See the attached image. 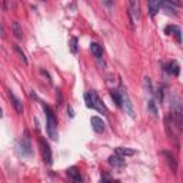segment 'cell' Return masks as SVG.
<instances>
[{"mask_svg": "<svg viewBox=\"0 0 183 183\" xmlns=\"http://www.w3.org/2000/svg\"><path fill=\"white\" fill-rule=\"evenodd\" d=\"M13 50H14V53H16V54L19 56V59H20L23 63H24V65L27 66V63H29V62H27V57H26L24 52H23L22 49H20V46H19V45H13Z\"/></svg>", "mask_w": 183, "mask_h": 183, "instance_id": "20", "label": "cell"}, {"mask_svg": "<svg viewBox=\"0 0 183 183\" xmlns=\"http://www.w3.org/2000/svg\"><path fill=\"white\" fill-rule=\"evenodd\" d=\"M67 113H69V116H70L72 119L74 117V112H73V109H72V106H70V105L67 106Z\"/></svg>", "mask_w": 183, "mask_h": 183, "instance_id": "27", "label": "cell"}, {"mask_svg": "<svg viewBox=\"0 0 183 183\" xmlns=\"http://www.w3.org/2000/svg\"><path fill=\"white\" fill-rule=\"evenodd\" d=\"M90 93V97H92V105H93V109L94 110H97V112H100V113L103 114H107V107L105 106V103L100 100V97L97 96V93L96 92H89Z\"/></svg>", "mask_w": 183, "mask_h": 183, "instance_id": "7", "label": "cell"}, {"mask_svg": "<svg viewBox=\"0 0 183 183\" xmlns=\"http://www.w3.org/2000/svg\"><path fill=\"white\" fill-rule=\"evenodd\" d=\"M119 90V94H120V100H122V109L129 114L130 117H135V110H133V106L130 103V97L127 94V90L125 89L123 85H120V87L117 89Z\"/></svg>", "mask_w": 183, "mask_h": 183, "instance_id": "3", "label": "cell"}, {"mask_svg": "<svg viewBox=\"0 0 183 183\" xmlns=\"http://www.w3.org/2000/svg\"><path fill=\"white\" fill-rule=\"evenodd\" d=\"M160 155L166 158V162H167L169 167L172 169V172H173V173H176V172H177V160H176V158L172 155V152H167V150H162V152H160Z\"/></svg>", "mask_w": 183, "mask_h": 183, "instance_id": "11", "label": "cell"}, {"mask_svg": "<svg viewBox=\"0 0 183 183\" xmlns=\"http://www.w3.org/2000/svg\"><path fill=\"white\" fill-rule=\"evenodd\" d=\"M144 87L149 90V93H153V89H152V82L149 77H144Z\"/></svg>", "mask_w": 183, "mask_h": 183, "instance_id": "25", "label": "cell"}, {"mask_svg": "<svg viewBox=\"0 0 183 183\" xmlns=\"http://www.w3.org/2000/svg\"><path fill=\"white\" fill-rule=\"evenodd\" d=\"M56 99H57V106H60V105H62V100H63L62 90H57V96H56Z\"/></svg>", "mask_w": 183, "mask_h": 183, "instance_id": "26", "label": "cell"}, {"mask_svg": "<svg viewBox=\"0 0 183 183\" xmlns=\"http://www.w3.org/2000/svg\"><path fill=\"white\" fill-rule=\"evenodd\" d=\"M90 123H92V127H93V130L96 132V133H103L105 132V129H106V125H105V122L100 119V117H97V116H93L90 119Z\"/></svg>", "mask_w": 183, "mask_h": 183, "instance_id": "13", "label": "cell"}, {"mask_svg": "<svg viewBox=\"0 0 183 183\" xmlns=\"http://www.w3.org/2000/svg\"><path fill=\"white\" fill-rule=\"evenodd\" d=\"M90 50L92 53H93V56L97 59V60H100L102 57H103V49H102V46L99 45V43H90Z\"/></svg>", "mask_w": 183, "mask_h": 183, "instance_id": "17", "label": "cell"}, {"mask_svg": "<svg viewBox=\"0 0 183 183\" xmlns=\"http://www.w3.org/2000/svg\"><path fill=\"white\" fill-rule=\"evenodd\" d=\"M127 14L132 17V20L135 23H137L140 20V3L136 0H132L129 1V10H127Z\"/></svg>", "mask_w": 183, "mask_h": 183, "instance_id": "8", "label": "cell"}, {"mask_svg": "<svg viewBox=\"0 0 183 183\" xmlns=\"http://www.w3.org/2000/svg\"><path fill=\"white\" fill-rule=\"evenodd\" d=\"M109 163L116 167V169H122V167H125V160L122 156H119V155H112V156H109Z\"/></svg>", "mask_w": 183, "mask_h": 183, "instance_id": "15", "label": "cell"}, {"mask_svg": "<svg viewBox=\"0 0 183 183\" xmlns=\"http://www.w3.org/2000/svg\"><path fill=\"white\" fill-rule=\"evenodd\" d=\"M136 153V150L129 149V147H116V155L125 158V156H133Z\"/></svg>", "mask_w": 183, "mask_h": 183, "instance_id": "19", "label": "cell"}, {"mask_svg": "<svg viewBox=\"0 0 183 183\" xmlns=\"http://www.w3.org/2000/svg\"><path fill=\"white\" fill-rule=\"evenodd\" d=\"M39 146H40V153H42V158L47 166H52L53 163V158H52V149H50V144L47 143L45 137H39Z\"/></svg>", "mask_w": 183, "mask_h": 183, "instance_id": "4", "label": "cell"}, {"mask_svg": "<svg viewBox=\"0 0 183 183\" xmlns=\"http://www.w3.org/2000/svg\"><path fill=\"white\" fill-rule=\"evenodd\" d=\"M12 29H13V34L17 40H22L23 39V30H22V26L19 22H13L12 23Z\"/></svg>", "mask_w": 183, "mask_h": 183, "instance_id": "18", "label": "cell"}, {"mask_svg": "<svg viewBox=\"0 0 183 183\" xmlns=\"http://www.w3.org/2000/svg\"><path fill=\"white\" fill-rule=\"evenodd\" d=\"M147 9H149L150 16L155 17V16L158 14V12L160 10V1H158V0H150V1L147 3Z\"/></svg>", "mask_w": 183, "mask_h": 183, "instance_id": "16", "label": "cell"}, {"mask_svg": "<svg viewBox=\"0 0 183 183\" xmlns=\"http://www.w3.org/2000/svg\"><path fill=\"white\" fill-rule=\"evenodd\" d=\"M43 110L46 113V126H47V135L52 140H57L59 137V132H57V120H56V116L53 113V110L43 103Z\"/></svg>", "mask_w": 183, "mask_h": 183, "instance_id": "1", "label": "cell"}, {"mask_svg": "<svg viewBox=\"0 0 183 183\" xmlns=\"http://www.w3.org/2000/svg\"><path fill=\"white\" fill-rule=\"evenodd\" d=\"M100 183H112V182H110V180H109V179H107L106 176H105V177L102 176V180H100Z\"/></svg>", "mask_w": 183, "mask_h": 183, "instance_id": "29", "label": "cell"}, {"mask_svg": "<svg viewBox=\"0 0 183 183\" xmlns=\"http://www.w3.org/2000/svg\"><path fill=\"white\" fill-rule=\"evenodd\" d=\"M3 116V112H1V107H0V117Z\"/></svg>", "mask_w": 183, "mask_h": 183, "instance_id": "30", "label": "cell"}, {"mask_svg": "<svg viewBox=\"0 0 183 183\" xmlns=\"http://www.w3.org/2000/svg\"><path fill=\"white\" fill-rule=\"evenodd\" d=\"M66 173H67L69 179H70V182L72 183H83L82 173L79 172L77 167H69L67 170H66Z\"/></svg>", "mask_w": 183, "mask_h": 183, "instance_id": "12", "label": "cell"}, {"mask_svg": "<svg viewBox=\"0 0 183 183\" xmlns=\"http://www.w3.org/2000/svg\"><path fill=\"white\" fill-rule=\"evenodd\" d=\"M19 149H20V153L23 156H27L30 158L33 155V150H32V142H30V136H29V132L24 130V135L22 136V139L19 140Z\"/></svg>", "mask_w": 183, "mask_h": 183, "instance_id": "5", "label": "cell"}, {"mask_svg": "<svg viewBox=\"0 0 183 183\" xmlns=\"http://www.w3.org/2000/svg\"><path fill=\"white\" fill-rule=\"evenodd\" d=\"M164 70H166L169 74L179 76V73H180V66L177 65V62H176V60H172V62H169V63H166V65H164Z\"/></svg>", "mask_w": 183, "mask_h": 183, "instance_id": "14", "label": "cell"}, {"mask_svg": "<svg viewBox=\"0 0 183 183\" xmlns=\"http://www.w3.org/2000/svg\"><path fill=\"white\" fill-rule=\"evenodd\" d=\"M7 94H9V99H10V102H12V105H13V107H14V110L17 112L19 114H23L24 112V107H23V103L22 100L13 93V92L10 90V89H7Z\"/></svg>", "mask_w": 183, "mask_h": 183, "instance_id": "9", "label": "cell"}, {"mask_svg": "<svg viewBox=\"0 0 183 183\" xmlns=\"http://www.w3.org/2000/svg\"><path fill=\"white\" fill-rule=\"evenodd\" d=\"M164 33H166V34L175 36V39H176V42H177L179 45L182 43V32H180V27H179V26H176V24H169V26H166Z\"/></svg>", "mask_w": 183, "mask_h": 183, "instance_id": "10", "label": "cell"}, {"mask_svg": "<svg viewBox=\"0 0 183 183\" xmlns=\"http://www.w3.org/2000/svg\"><path fill=\"white\" fill-rule=\"evenodd\" d=\"M173 126H175V122H173V117H172V113H167L164 116V130H166V135L169 139L175 140L176 144H177V136L173 130Z\"/></svg>", "mask_w": 183, "mask_h": 183, "instance_id": "6", "label": "cell"}, {"mask_svg": "<svg viewBox=\"0 0 183 183\" xmlns=\"http://www.w3.org/2000/svg\"><path fill=\"white\" fill-rule=\"evenodd\" d=\"M70 50L73 54L77 53V39L76 37H72V40H70Z\"/></svg>", "mask_w": 183, "mask_h": 183, "instance_id": "24", "label": "cell"}, {"mask_svg": "<svg viewBox=\"0 0 183 183\" xmlns=\"http://www.w3.org/2000/svg\"><path fill=\"white\" fill-rule=\"evenodd\" d=\"M173 4H175V3H173ZM173 4H172V1H163V3H160V7L166 9V12H167L169 14H176V9L173 7Z\"/></svg>", "mask_w": 183, "mask_h": 183, "instance_id": "22", "label": "cell"}, {"mask_svg": "<svg viewBox=\"0 0 183 183\" xmlns=\"http://www.w3.org/2000/svg\"><path fill=\"white\" fill-rule=\"evenodd\" d=\"M0 37H1V39H4V29H3L1 20H0Z\"/></svg>", "mask_w": 183, "mask_h": 183, "instance_id": "28", "label": "cell"}, {"mask_svg": "<svg viewBox=\"0 0 183 183\" xmlns=\"http://www.w3.org/2000/svg\"><path fill=\"white\" fill-rule=\"evenodd\" d=\"M172 117L175 122V126L177 127V130L180 132L183 129V110H182V102L179 97H173V103H172Z\"/></svg>", "mask_w": 183, "mask_h": 183, "instance_id": "2", "label": "cell"}, {"mask_svg": "<svg viewBox=\"0 0 183 183\" xmlns=\"http://www.w3.org/2000/svg\"><path fill=\"white\" fill-rule=\"evenodd\" d=\"M110 97L113 99L116 106L122 109V100H120V94H119V90H117V89H112V90H110Z\"/></svg>", "mask_w": 183, "mask_h": 183, "instance_id": "21", "label": "cell"}, {"mask_svg": "<svg viewBox=\"0 0 183 183\" xmlns=\"http://www.w3.org/2000/svg\"><path fill=\"white\" fill-rule=\"evenodd\" d=\"M147 110H149V113L153 114L155 117H159V112H158L156 103H155L153 100H149V102H147Z\"/></svg>", "mask_w": 183, "mask_h": 183, "instance_id": "23", "label": "cell"}]
</instances>
